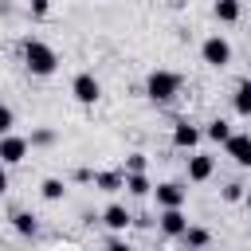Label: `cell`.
<instances>
[{
    "label": "cell",
    "instance_id": "1",
    "mask_svg": "<svg viewBox=\"0 0 251 251\" xmlns=\"http://www.w3.org/2000/svg\"><path fill=\"white\" fill-rule=\"evenodd\" d=\"M24 67L31 71V75H39V78H47V75H55V67H59V55L43 43V39H24Z\"/></svg>",
    "mask_w": 251,
    "mask_h": 251
},
{
    "label": "cell",
    "instance_id": "2",
    "mask_svg": "<svg viewBox=\"0 0 251 251\" xmlns=\"http://www.w3.org/2000/svg\"><path fill=\"white\" fill-rule=\"evenodd\" d=\"M176 90H180V75H176V71H165V67L149 71L145 94H149L153 102H169V98H176Z\"/></svg>",
    "mask_w": 251,
    "mask_h": 251
},
{
    "label": "cell",
    "instance_id": "3",
    "mask_svg": "<svg viewBox=\"0 0 251 251\" xmlns=\"http://www.w3.org/2000/svg\"><path fill=\"white\" fill-rule=\"evenodd\" d=\"M200 59H204L208 67H216V71H224V67L231 63V43H227L224 35H208V39L200 43Z\"/></svg>",
    "mask_w": 251,
    "mask_h": 251
},
{
    "label": "cell",
    "instance_id": "4",
    "mask_svg": "<svg viewBox=\"0 0 251 251\" xmlns=\"http://www.w3.org/2000/svg\"><path fill=\"white\" fill-rule=\"evenodd\" d=\"M71 94H75V102H82V106H94V102H98V94H102V86H98V78H94L90 71H82V75H75V82H71Z\"/></svg>",
    "mask_w": 251,
    "mask_h": 251
},
{
    "label": "cell",
    "instance_id": "5",
    "mask_svg": "<svg viewBox=\"0 0 251 251\" xmlns=\"http://www.w3.org/2000/svg\"><path fill=\"white\" fill-rule=\"evenodd\" d=\"M27 145H31V141H27V137H16L12 129L0 133V161H4V165H20V161L27 157Z\"/></svg>",
    "mask_w": 251,
    "mask_h": 251
},
{
    "label": "cell",
    "instance_id": "6",
    "mask_svg": "<svg viewBox=\"0 0 251 251\" xmlns=\"http://www.w3.org/2000/svg\"><path fill=\"white\" fill-rule=\"evenodd\" d=\"M153 196H157V208H184L188 188H184V184H176V180H165V184H157V188H153Z\"/></svg>",
    "mask_w": 251,
    "mask_h": 251
},
{
    "label": "cell",
    "instance_id": "7",
    "mask_svg": "<svg viewBox=\"0 0 251 251\" xmlns=\"http://www.w3.org/2000/svg\"><path fill=\"white\" fill-rule=\"evenodd\" d=\"M224 149H227V157H231L235 165L251 169V137H247V133H231V137L224 141Z\"/></svg>",
    "mask_w": 251,
    "mask_h": 251
},
{
    "label": "cell",
    "instance_id": "8",
    "mask_svg": "<svg viewBox=\"0 0 251 251\" xmlns=\"http://www.w3.org/2000/svg\"><path fill=\"white\" fill-rule=\"evenodd\" d=\"M184 227H188V220H184V208H161V231L165 235H184Z\"/></svg>",
    "mask_w": 251,
    "mask_h": 251
},
{
    "label": "cell",
    "instance_id": "9",
    "mask_svg": "<svg viewBox=\"0 0 251 251\" xmlns=\"http://www.w3.org/2000/svg\"><path fill=\"white\" fill-rule=\"evenodd\" d=\"M173 145H176V149H196V145H200V129H196L192 122H176V129H173Z\"/></svg>",
    "mask_w": 251,
    "mask_h": 251
},
{
    "label": "cell",
    "instance_id": "10",
    "mask_svg": "<svg viewBox=\"0 0 251 251\" xmlns=\"http://www.w3.org/2000/svg\"><path fill=\"white\" fill-rule=\"evenodd\" d=\"M212 169H216V161H212L208 153H192V157H188V180H196V184H200V180H208V176H212Z\"/></svg>",
    "mask_w": 251,
    "mask_h": 251
},
{
    "label": "cell",
    "instance_id": "11",
    "mask_svg": "<svg viewBox=\"0 0 251 251\" xmlns=\"http://www.w3.org/2000/svg\"><path fill=\"white\" fill-rule=\"evenodd\" d=\"M102 224H106V227H114V231H126V227L133 224V216H129L122 204H110V208L102 212Z\"/></svg>",
    "mask_w": 251,
    "mask_h": 251
},
{
    "label": "cell",
    "instance_id": "12",
    "mask_svg": "<svg viewBox=\"0 0 251 251\" xmlns=\"http://www.w3.org/2000/svg\"><path fill=\"white\" fill-rule=\"evenodd\" d=\"M94 184L102 192H118V188H126V169L122 173H94Z\"/></svg>",
    "mask_w": 251,
    "mask_h": 251
},
{
    "label": "cell",
    "instance_id": "13",
    "mask_svg": "<svg viewBox=\"0 0 251 251\" xmlns=\"http://www.w3.org/2000/svg\"><path fill=\"white\" fill-rule=\"evenodd\" d=\"M212 12H216L220 24H235V20H239V0H216Z\"/></svg>",
    "mask_w": 251,
    "mask_h": 251
},
{
    "label": "cell",
    "instance_id": "14",
    "mask_svg": "<svg viewBox=\"0 0 251 251\" xmlns=\"http://www.w3.org/2000/svg\"><path fill=\"white\" fill-rule=\"evenodd\" d=\"M231 102H235V114H239V118H251V82H239Z\"/></svg>",
    "mask_w": 251,
    "mask_h": 251
},
{
    "label": "cell",
    "instance_id": "15",
    "mask_svg": "<svg viewBox=\"0 0 251 251\" xmlns=\"http://www.w3.org/2000/svg\"><path fill=\"white\" fill-rule=\"evenodd\" d=\"M126 188H129L133 196H149V192H153V184H149L145 173H126Z\"/></svg>",
    "mask_w": 251,
    "mask_h": 251
},
{
    "label": "cell",
    "instance_id": "16",
    "mask_svg": "<svg viewBox=\"0 0 251 251\" xmlns=\"http://www.w3.org/2000/svg\"><path fill=\"white\" fill-rule=\"evenodd\" d=\"M63 192H67V184H63L59 176H47V180L39 184V196H43V200H63Z\"/></svg>",
    "mask_w": 251,
    "mask_h": 251
},
{
    "label": "cell",
    "instance_id": "17",
    "mask_svg": "<svg viewBox=\"0 0 251 251\" xmlns=\"http://www.w3.org/2000/svg\"><path fill=\"white\" fill-rule=\"evenodd\" d=\"M204 137H212V141H220V145H224V141L231 137V126H227L224 118H216V122H208V129H204Z\"/></svg>",
    "mask_w": 251,
    "mask_h": 251
},
{
    "label": "cell",
    "instance_id": "18",
    "mask_svg": "<svg viewBox=\"0 0 251 251\" xmlns=\"http://www.w3.org/2000/svg\"><path fill=\"white\" fill-rule=\"evenodd\" d=\"M12 227H16L20 235H35V216H31V212H16V216H12Z\"/></svg>",
    "mask_w": 251,
    "mask_h": 251
},
{
    "label": "cell",
    "instance_id": "19",
    "mask_svg": "<svg viewBox=\"0 0 251 251\" xmlns=\"http://www.w3.org/2000/svg\"><path fill=\"white\" fill-rule=\"evenodd\" d=\"M180 239H184V243H188V247H204V243H208V239H212V235H208V231H204V227H184V235H180Z\"/></svg>",
    "mask_w": 251,
    "mask_h": 251
},
{
    "label": "cell",
    "instance_id": "20",
    "mask_svg": "<svg viewBox=\"0 0 251 251\" xmlns=\"http://www.w3.org/2000/svg\"><path fill=\"white\" fill-rule=\"evenodd\" d=\"M16 126V114H12V106L8 102H0V133H8Z\"/></svg>",
    "mask_w": 251,
    "mask_h": 251
},
{
    "label": "cell",
    "instance_id": "21",
    "mask_svg": "<svg viewBox=\"0 0 251 251\" xmlns=\"http://www.w3.org/2000/svg\"><path fill=\"white\" fill-rule=\"evenodd\" d=\"M126 173H145V153H129V161H126Z\"/></svg>",
    "mask_w": 251,
    "mask_h": 251
},
{
    "label": "cell",
    "instance_id": "22",
    "mask_svg": "<svg viewBox=\"0 0 251 251\" xmlns=\"http://www.w3.org/2000/svg\"><path fill=\"white\" fill-rule=\"evenodd\" d=\"M51 141H55L51 129H35V133H31V145H51Z\"/></svg>",
    "mask_w": 251,
    "mask_h": 251
},
{
    "label": "cell",
    "instance_id": "23",
    "mask_svg": "<svg viewBox=\"0 0 251 251\" xmlns=\"http://www.w3.org/2000/svg\"><path fill=\"white\" fill-rule=\"evenodd\" d=\"M224 200H231V204L243 200V184H227V188H224Z\"/></svg>",
    "mask_w": 251,
    "mask_h": 251
},
{
    "label": "cell",
    "instance_id": "24",
    "mask_svg": "<svg viewBox=\"0 0 251 251\" xmlns=\"http://www.w3.org/2000/svg\"><path fill=\"white\" fill-rule=\"evenodd\" d=\"M47 8H51V0H31V12L35 16H47Z\"/></svg>",
    "mask_w": 251,
    "mask_h": 251
},
{
    "label": "cell",
    "instance_id": "25",
    "mask_svg": "<svg viewBox=\"0 0 251 251\" xmlns=\"http://www.w3.org/2000/svg\"><path fill=\"white\" fill-rule=\"evenodd\" d=\"M8 192V173H4V161H0V196Z\"/></svg>",
    "mask_w": 251,
    "mask_h": 251
},
{
    "label": "cell",
    "instance_id": "26",
    "mask_svg": "<svg viewBox=\"0 0 251 251\" xmlns=\"http://www.w3.org/2000/svg\"><path fill=\"white\" fill-rule=\"evenodd\" d=\"M243 204H247V212H251V192H243Z\"/></svg>",
    "mask_w": 251,
    "mask_h": 251
}]
</instances>
